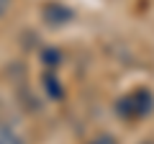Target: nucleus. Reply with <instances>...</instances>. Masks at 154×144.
I'll use <instances>...</instances> for the list:
<instances>
[{"label":"nucleus","mask_w":154,"mask_h":144,"mask_svg":"<svg viewBox=\"0 0 154 144\" xmlns=\"http://www.w3.org/2000/svg\"><path fill=\"white\" fill-rule=\"evenodd\" d=\"M152 108H154V95H152V90H146V88H136L134 93H128L126 98H121L118 105H116V111L121 113L123 118H131V121L149 116Z\"/></svg>","instance_id":"obj_1"},{"label":"nucleus","mask_w":154,"mask_h":144,"mask_svg":"<svg viewBox=\"0 0 154 144\" xmlns=\"http://www.w3.org/2000/svg\"><path fill=\"white\" fill-rule=\"evenodd\" d=\"M72 18H75V13L67 5H62V3H49V5L44 8V21L49 23V26H64Z\"/></svg>","instance_id":"obj_2"},{"label":"nucleus","mask_w":154,"mask_h":144,"mask_svg":"<svg viewBox=\"0 0 154 144\" xmlns=\"http://www.w3.org/2000/svg\"><path fill=\"white\" fill-rule=\"evenodd\" d=\"M44 83H46V93H49V95H54V98H62L59 80H57L54 75H46V77H44Z\"/></svg>","instance_id":"obj_3"},{"label":"nucleus","mask_w":154,"mask_h":144,"mask_svg":"<svg viewBox=\"0 0 154 144\" xmlns=\"http://www.w3.org/2000/svg\"><path fill=\"white\" fill-rule=\"evenodd\" d=\"M0 144H23V139L18 136V134H13L11 129H8V131L3 134V136H0Z\"/></svg>","instance_id":"obj_4"},{"label":"nucleus","mask_w":154,"mask_h":144,"mask_svg":"<svg viewBox=\"0 0 154 144\" xmlns=\"http://www.w3.org/2000/svg\"><path fill=\"white\" fill-rule=\"evenodd\" d=\"M44 62L49 67H57V64H59V52H57V49H46L44 52Z\"/></svg>","instance_id":"obj_5"},{"label":"nucleus","mask_w":154,"mask_h":144,"mask_svg":"<svg viewBox=\"0 0 154 144\" xmlns=\"http://www.w3.org/2000/svg\"><path fill=\"white\" fill-rule=\"evenodd\" d=\"M90 144H118V139L110 136V134H100V136H95Z\"/></svg>","instance_id":"obj_6"},{"label":"nucleus","mask_w":154,"mask_h":144,"mask_svg":"<svg viewBox=\"0 0 154 144\" xmlns=\"http://www.w3.org/2000/svg\"><path fill=\"white\" fill-rule=\"evenodd\" d=\"M8 8H11V0H0V16H3Z\"/></svg>","instance_id":"obj_7"},{"label":"nucleus","mask_w":154,"mask_h":144,"mask_svg":"<svg viewBox=\"0 0 154 144\" xmlns=\"http://www.w3.org/2000/svg\"><path fill=\"white\" fill-rule=\"evenodd\" d=\"M5 131H8V126H5V124H0V136H3Z\"/></svg>","instance_id":"obj_8"},{"label":"nucleus","mask_w":154,"mask_h":144,"mask_svg":"<svg viewBox=\"0 0 154 144\" xmlns=\"http://www.w3.org/2000/svg\"><path fill=\"white\" fill-rule=\"evenodd\" d=\"M141 144H154V139H146V142H141Z\"/></svg>","instance_id":"obj_9"}]
</instances>
